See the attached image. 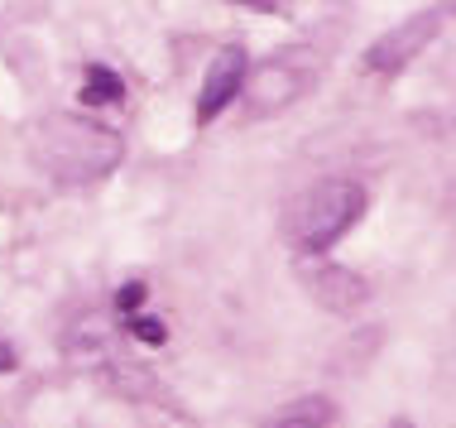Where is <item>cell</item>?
Listing matches in <instances>:
<instances>
[{"label":"cell","instance_id":"cell-1","mask_svg":"<svg viewBox=\"0 0 456 428\" xmlns=\"http://www.w3.org/2000/svg\"><path fill=\"white\" fill-rule=\"evenodd\" d=\"M29 159L58 188H92L120 164V136L87 116H44L29 136Z\"/></svg>","mask_w":456,"mask_h":428},{"label":"cell","instance_id":"cell-2","mask_svg":"<svg viewBox=\"0 0 456 428\" xmlns=\"http://www.w3.org/2000/svg\"><path fill=\"white\" fill-rule=\"evenodd\" d=\"M365 188L355 178H322L283 207V241L298 255H327L365 217Z\"/></svg>","mask_w":456,"mask_h":428},{"label":"cell","instance_id":"cell-3","mask_svg":"<svg viewBox=\"0 0 456 428\" xmlns=\"http://www.w3.org/2000/svg\"><path fill=\"white\" fill-rule=\"evenodd\" d=\"M240 87H245V111L255 120H265V116L283 111V106H293L313 87V63H303V54L265 58L260 68H245Z\"/></svg>","mask_w":456,"mask_h":428},{"label":"cell","instance_id":"cell-4","mask_svg":"<svg viewBox=\"0 0 456 428\" xmlns=\"http://www.w3.org/2000/svg\"><path fill=\"white\" fill-rule=\"evenodd\" d=\"M447 20H452V5H437V10H423V15H413L409 24H399V29H389L385 39L370 44L365 68H370V72H399L403 63H413V58L437 39V29H442Z\"/></svg>","mask_w":456,"mask_h":428},{"label":"cell","instance_id":"cell-5","mask_svg":"<svg viewBox=\"0 0 456 428\" xmlns=\"http://www.w3.org/2000/svg\"><path fill=\"white\" fill-rule=\"evenodd\" d=\"M245 48H221V54L212 58V68H207V82H202V96H197V120H216L221 111H226L231 102H236V92H240V78H245Z\"/></svg>","mask_w":456,"mask_h":428},{"label":"cell","instance_id":"cell-6","mask_svg":"<svg viewBox=\"0 0 456 428\" xmlns=\"http://www.w3.org/2000/svg\"><path fill=\"white\" fill-rule=\"evenodd\" d=\"M307 289H313V299L322 303V309H331V313H351V309H361V303L370 299L365 279L351 275V270H341V265L313 270V275H307Z\"/></svg>","mask_w":456,"mask_h":428},{"label":"cell","instance_id":"cell-7","mask_svg":"<svg viewBox=\"0 0 456 428\" xmlns=\"http://www.w3.org/2000/svg\"><path fill=\"white\" fill-rule=\"evenodd\" d=\"M120 96H126V82H120L110 68H102V63H87V87H82V102H92V106H116Z\"/></svg>","mask_w":456,"mask_h":428},{"label":"cell","instance_id":"cell-8","mask_svg":"<svg viewBox=\"0 0 456 428\" xmlns=\"http://www.w3.org/2000/svg\"><path fill=\"white\" fill-rule=\"evenodd\" d=\"M274 424H283V428H303V424H337V405H331V399H298V405H289Z\"/></svg>","mask_w":456,"mask_h":428},{"label":"cell","instance_id":"cell-9","mask_svg":"<svg viewBox=\"0 0 456 428\" xmlns=\"http://www.w3.org/2000/svg\"><path fill=\"white\" fill-rule=\"evenodd\" d=\"M130 333L140 337V342H150V347H164V337H168L159 317H134V323H130Z\"/></svg>","mask_w":456,"mask_h":428},{"label":"cell","instance_id":"cell-10","mask_svg":"<svg viewBox=\"0 0 456 428\" xmlns=\"http://www.w3.org/2000/svg\"><path fill=\"white\" fill-rule=\"evenodd\" d=\"M140 303H144V284H140V279H134V284H126V289L116 293V309H120V313H134Z\"/></svg>","mask_w":456,"mask_h":428},{"label":"cell","instance_id":"cell-11","mask_svg":"<svg viewBox=\"0 0 456 428\" xmlns=\"http://www.w3.org/2000/svg\"><path fill=\"white\" fill-rule=\"evenodd\" d=\"M10 366H15V351H10L5 342H0V371H10Z\"/></svg>","mask_w":456,"mask_h":428},{"label":"cell","instance_id":"cell-12","mask_svg":"<svg viewBox=\"0 0 456 428\" xmlns=\"http://www.w3.org/2000/svg\"><path fill=\"white\" fill-rule=\"evenodd\" d=\"M240 5H250V10H274L279 0H240Z\"/></svg>","mask_w":456,"mask_h":428}]
</instances>
